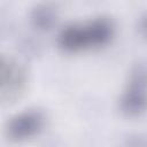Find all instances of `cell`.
Here are the masks:
<instances>
[{
  "instance_id": "1",
  "label": "cell",
  "mask_w": 147,
  "mask_h": 147,
  "mask_svg": "<svg viewBox=\"0 0 147 147\" xmlns=\"http://www.w3.org/2000/svg\"><path fill=\"white\" fill-rule=\"evenodd\" d=\"M113 25L106 18H98L83 25H70L59 36V45L68 52L102 46L110 40Z\"/></svg>"
},
{
  "instance_id": "2",
  "label": "cell",
  "mask_w": 147,
  "mask_h": 147,
  "mask_svg": "<svg viewBox=\"0 0 147 147\" xmlns=\"http://www.w3.org/2000/svg\"><path fill=\"white\" fill-rule=\"evenodd\" d=\"M146 105V75L144 65H138L131 75L121 100L122 111L129 116L140 114Z\"/></svg>"
},
{
  "instance_id": "3",
  "label": "cell",
  "mask_w": 147,
  "mask_h": 147,
  "mask_svg": "<svg viewBox=\"0 0 147 147\" xmlns=\"http://www.w3.org/2000/svg\"><path fill=\"white\" fill-rule=\"evenodd\" d=\"M44 115L37 110L21 113L7 123L6 136L14 141L25 140L37 134L44 126Z\"/></svg>"
},
{
  "instance_id": "4",
  "label": "cell",
  "mask_w": 147,
  "mask_h": 147,
  "mask_svg": "<svg viewBox=\"0 0 147 147\" xmlns=\"http://www.w3.org/2000/svg\"><path fill=\"white\" fill-rule=\"evenodd\" d=\"M24 76L21 69L10 61L0 56V92L14 93L23 84Z\"/></svg>"
},
{
  "instance_id": "5",
  "label": "cell",
  "mask_w": 147,
  "mask_h": 147,
  "mask_svg": "<svg viewBox=\"0 0 147 147\" xmlns=\"http://www.w3.org/2000/svg\"><path fill=\"white\" fill-rule=\"evenodd\" d=\"M54 18H55L54 11L52 10V8H49L47 6L36 8V10L33 11V15H32V20H33L34 24L41 29H48L53 24Z\"/></svg>"
}]
</instances>
